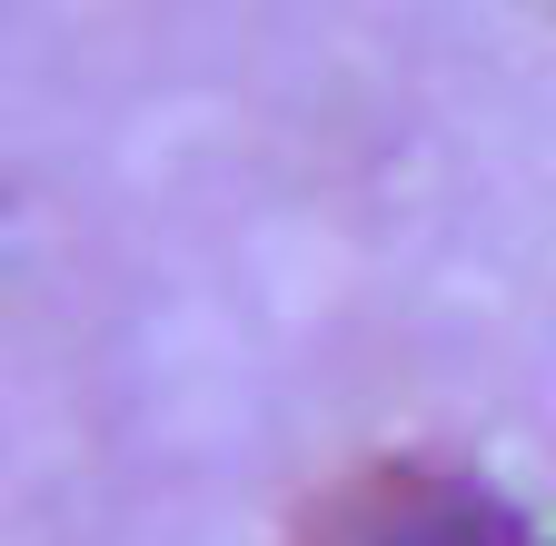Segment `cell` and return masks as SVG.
Returning <instances> with one entry per match:
<instances>
[{
	"label": "cell",
	"mask_w": 556,
	"mask_h": 546,
	"mask_svg": "<svg viewBox=\"0 0 556 546\" xmlns=\"http://www.w3.org/2000/svg\"><path fill=\"white\" fill-rule=\"evenodd\" d=\"M308 546H556V536H536L507 497H486L457 467L388 457V467H368V477H348V487L318 497Z\"/></svg>",
	"instance_id": "6da1fadb"
}]
</instances>
